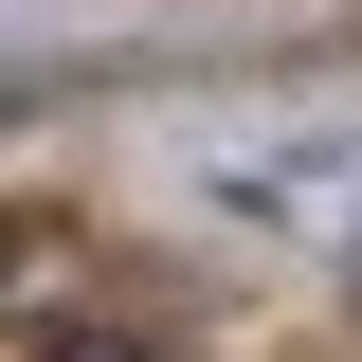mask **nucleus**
I'll use <instances>...</instances> for the list:
<instances>
[{
    "label": "nucleus",
    "mask_w": 362,
    "mask_h": 362,
    "mask_svg": "<svg viewBox=\"0 0 362 362\" xmlns=\"http://www.w3.org/2000/svg\"><path fill=\"white\" fill-rule=\"evenodd\" d=\"M18 362H145V344H127V326H37Z\"/></svg>",
    "instance_id": "nucleus-1"
},
{
    "label": "nucleus",
    "mask_w": 362,
    "mask_h": 362,
    "mask_svg": "<svg viewBox=\"0 0 362 362\" xmlns=\"http://www.w3.org/2000/svg\"><path fill=\"white\" fill-rule=\"evenodd\" d=\"M344 290H362V235H344Z\"/></svg>",
    "instance_id": "nucleus-2"
}]
</instances>
